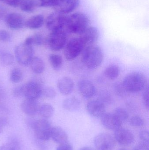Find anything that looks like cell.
<instances>
[{
    "mask_svg": "<svg viewBox=\"0 0 149 150\" xmlns=\"http://www.w3.org/2000/svg\"><path fill=\"white\" fill-rule=\"evenodd\" d=\"M91 20L87 14L77 11L67 15L65 30L68 33L80 34L90 26Z\"/></svg>",
    "mask_w": 149,
    "mask_h": 150,
    "instance_id": "6da1fadb",
    "label": "cell"
},
{
    "mask_svg": "<svg viewBox=\"0 0 149 150\" xmlns=\"http://www.w3.org/2000/svg\"><path fill=\"white\" fill-rule=\"evenodd\" d=\"M81 54V62L88 69H96L102 63L104 58L103 51L99 46L94 45L87 47Z\"/></svg>",
    "mask_w": 149,
    "mask_h": 150,
    "instance_id": "7a4b0ae2",
    "label": "cell"
},
{
    "mask_svg": "<svg viewBox=\"0 0 149 150\" xmlns=\"http://www.w3.org/2000/svg\"><path fill=\"white\" fill-rule=\"evenodd\" d=\"M122 84L129 93L143 91L148 86L147 77L143 73L134 72L128 74L123 79Z\"/></svg>",
    "mask_w": 149,
    "mask_h": 150,
    "instance_id": "3957f363",
    "label": "cell"
},
{
    "mask_svg": "<svg viewBox=\"0 0 149 150\" xmlns=\"http://www.w3.org/2000/svg\"><path fill=\"white\" fill-rule=\"evenodd\" d=\"M67 33L65 29L51 32L47 39L50 48L56 52L63 49L67 42Z\"/></svg>",
    "mask_w": 149,
    "mask_h": 150,
    "instance_id": "277c9868",
    "label": "cell"
},
{
    "mask_svg": "<svg viewBox=\"0 0 149 150\" xmlns=\"http://www.w3.org/2000/svg\"><path fill=\"white\" fill-rule=\"evenodd\" d=\"M64 48V56L67 60L72 61L82 53L85 47L79 38H73L66 42Z\"/></svg>",
    "mask_w": 149,
    "mask_h": 150,
    "instance_id": "5b68a950",
    "label": "cell"
},
{
    "mask_svg": "<svg viewBox=\"0 0 149 150\" xmlns=\"http://www.w3.org/2000/svg\"><path fill=\"white\" fill-rule=\"evenodd\" d=\"M15 54L16 59L19 64L23 66H27L29 64L33 57L32 46L23 42L15 47Z\"/></svg>",
    "mask_w": 149,
    "mask_h": 150,
    "instance_id": "8992f818",
    "label": "cell"
},
{
    "mask_svg": "<svg viewBox=\"0 0 149 150\" xmlns=\"http://www.w3.org/2000/svg\"><path fill=\"white\" fill-rule=\"evenodd\" d=\"M52 128L50 122L48 120L44 119L36 120L32 127L37 138L43 142L50 138Z\"/></svg>",
    "mask_w": 149,
    "mask_h": 150,
    "instance_id": "52a82bcc",
    "label": "cell"
},
{
    "mask_svg": "<svg viewBox=\"0 0 149 150\" xmlns=\"http://www.w3.org/2000/svg\"><path fill=\"white\" fill-rule=\"evenodd\" d=\"M67 16L66 14L56 11L50 13L45 19L46 28L51 32L59 29H65Z\"/></svg>",
    "mask_w": 149,
    "mask_h": 150,
    "instance_id": "ba28073f",
    "label": "cell"
},
{
    "mask_svg": "<svg viewBox=\"0 0 149 150\" xmlns=\"http://www.w3.org/2000/svg\"><path fill=\"white\" fill-rule=\"evenodd\" d=\"M94 143L97 150H114L115 146L114 138L106 133L97 135L94 140Z\"/></svg>",
    "mask_w": 149,
    "mask_h": 150,
    "instance_id": "9c48e42d",
    "label": "cell"
},
{
    "mask_svg": "<svg viewBox=\"0 0 149 150\" xmlns=\"http://www.w3.org/2000/svg\"><path fill=\"white\" fill-rule=\"evenodd\" d=\"M80 0H57L53 8L55 11L68 15L78 9Z\"/></svg>",
    "mask_w": 149,
    "mask_h": 150,
    "instance_id": "30bf717a",
    "label": "cell"
},
{
    "mask_svg": "<svg viewBox=\"0 0 149 150\" xmlns=\"http://www.w3.org/2000/svg\"><path fill=\"white\" fill-rule=\"evenodd\" d=\"M99 33L98 29L96 27L90 25L79 34L78 38L86 47L95 45L99 40Z\"/></svg>",
    "mask_w": 149,
    "mask_h": 150,
    "instance_id": "8fae6325",
    "label": "cell"
},
{
    "mask_svg": "<svg viewBox=\"0 0 149 150\" xmlns=\"http://www.w3.org/2000/svg\"><path fill=\"white\" fill-rule=\"evenodd\" d=\"M114 139L120 145L128 146L134 142V136L129 129L121 127L115 131Z\"/></svg>",
    "mask_w": 149,
    "mask_h": 150,
    "instance_id": "7c38bea8",
    "label": "cell"
},
{
    "mask_svg": "<svg viewBox=\"0 0 149 150\" xmlns=\"http://www.w3.org/2000/svg\"><path fill=\"white\" fill-rule=\"evenodd\" d=\"M23 85L24 97L26 98L37 100L41 96L42 87L38 82L30 81Z\"/></svg>",
    "mask_w": 149,
    "mask_h": 150,
    "instance_id": "4fadbf2b",
    "label": "cell"
},
{
    "mask_svg": "<svg viewBox=\"0 0 149 150\" xmlns=\"http://www.w3.org/2000/svg\"><path fill=\"white\" fill-rule=\"evenodd\" d=\"M86 109L91 116L100 118L106 113V105L99 100H93L87 102Z\"/></svg>",
    "mask_w": 149,
    "mask_h": 150,
    "instance_id": "5bb4252c",
    "label": "cell"
},
{
    "mask_svg": "<svg viewBox=\"0 0 149 150\" xmlns=\"http://www.w3.org/2000/svg\"><path fill=\"white\" fill-rule=\"evenodd\" d=\"M78 87L80 95L85 98H91L96 94V87L90 80L87 79L80 80L78 83Z\"/></svg>",
    "mask_w": 149,
    "mask_h": 150,
    "instance_id": "9a60e30c",
    "label": "cell"
},
{
    "mask_svg": "<svg viewBox=\"0 0 149 150\" xmlns=\"http://www.w3.org/2000/svg\"><path fill=\"white\" fill-rule=\"evenodd\" d=\"M100 118L102 126L108 130L115 131L122 127V123L113 113L106 112Z\"/></svg>",
    "mask_w": 149,
    "mask_h": 150,
    "instance_id": "2e32d148",
    "label": "cell"
},
{
    "mask_svg": "<svg viewBox=\"0 0 149 150\" xmlns=\"http://www.w3.org/2000/svg\"><path fill=\"white\" fill-rule=\"evenodd\" d=\"M7 26L14 30L21 29L24 25V19L20 13L12 12L7 15L5 18Z\"/></svg>",
    "mask_w": 149,
    "mask_h": 150,
    "instance_id": "e0dca14e",
    "label": "cell"
},
{
    "mask_svg": "<svg viewBox=\"0 0 149 150\" xmlns=\"http://www.w3.org/2000/svg\"><path fill=\"white\" fill-rule=\"evenodd\" d=\"M74 87V82L70 77H63L58 81L57 83L58 90L64 95H68L71 94L73 91Z\"/></svg>",
    "mask_w": 149,
    "mask_h": 150,
    "instance_id": "ac0fdd59",
    "label": "cell"
},
{
    "mask_svg": "<svg viewBox=\"0 0 149 150\" xmlns=\"http://www.w3.org/2000/svg\"><path fill=\"white\" fill-rule=\"evenodd\" d=\"M22 111L29 116H33L37 114L39 105L36 100L26 98L21 105Z\"/></svg>",
    "mask_w": 149,
    "mask_h": 150,
    "instance_id": "d6986e66",
    "label": "cell"
},
{
    "mask_svg": "<svg viewBox=\"0 0 149 150\" xmlns=\"http://www.w3.org/2000/svg\"><path fill=\"white\" fill-rule=\"evenodd\" d=\"M50 138L59 144L68 142V135L66 132L59 127H52L51 132Z\"/></svg>",
    "mask_w": 149,
    "mask_h": 150,
    "instance_id": "ffe728a7",
    "label": "cell"
},
{
    "mask_svg": "<svg viewBox=\"0 0 149 150\" xmlns=\"http://www.w3.org/2000/svg\"><path fill=\"white\" fill-rule=\"evenodd\" d=\"M44 22V17L43 16L38 14L29 18L24 23V25L29 29L35 30L42 27Z\"/></svg>",
    "mask_w": 149,
    "mask_h": 150,
    "instance_id": "44dd1931",
    "label": "cell"
},
{
    "mask_svg": "<svg viewBox=\"0 0 149 150\" xmlns=\"http://www.w3.org/2000/svg\"><path fill=\"white\" fill-rule=\"evenodd\" d=\"M63 108L68 111H76L80 107L79 100L75 97H69L65 99L62 103Z\"/></svg>",
    "mask_w": 149,
    "mask_h": 150,
    "instance_id": "7402d4cb",
    "label": "cell"
},
{
    "mask_svg": "<svg viewBox=\"0 0 149 150\" xmlns=\"http://www.w3.org/2000/svg\"><path fill=\"white\" fill-rule=\"evenodd\" d=\"M29 65L31 70L37 74L43 73L45 69V63L43 60L37 57H33Z\"/></svg>",
    "mask_w": 149,
    "mask_h": 150,
    "instance_id": "603a6c76",
    "label": "cell"
},
{
    "mask_svg": "<svg viewBox=\"0 0 149 150\" xmlns=\"http://www.w3.org/2000/svg\"><path fill=\"white\" fill-rule=\"evenodd\" d=\"M53 113V106L49 103H44L39 106L37 113L42 119L48 120L52 116Z\"/></svg>",
    "mask_w": 149,
    "mask_h": 150,
    "instance_id": "cb8c5ba5",
    "label": "cell"
},
{
    "mask_svg": "<svg viewBox=\"0 0 149 150\" xmlns=\"http://www.w3.org/2000/svg\"><path fill=\"white\" fill-rule=\"evenodd\" d=\"M121 69L118 65L112 64L107 67L104 71L105 76L110 79L115 80L120 76Z\"/></svg>",
    "mask_w": 149,
    "mask_h": 150,
    "instance_id": "d4e9b609",
    "label": "cell"
},
{
    "mask_svg": "<svg viewBox=\"0 0 149 150\" xmlns=\"http://www.w3.org/2000/svg\"><path fill=\"white\" fill-rule=\"evenodd\" d=\"M19 7L24 12L29 13L34 11L38 5L36 0H22Z\"/></svg>",
    "mask_w": 149,
    "mask_h": 150,
    "instance_id": "484cf974",
    "label": "cell"
},
{
    "mask_svg": "<svg viewBox=\"0 0 149 150\" xmlns=\"http://www.w3.org/2000/svg\"><path fill=\"white\" fill-rule=\"evenodd\" d=\"M49 60L52 67L55 70H59L63 66V59L59 54H50L49 56Z\"/></svg>",
    "mask_w": 149,
    "mask_h": 150,
    "instance_id": "4316f807",
    "label": "cell"
},
{
    "mask_svg": "<svg viewBox=\"0 0 149 150\" xmlns=\"http://www.w3.org/2000/svg\"><path fill=\"white\" fill-rule=\"evenodd\" d=\"M113 113L122 123L126 122L129 118L127 111L123 108H117L115 109Z\"/></svg>",
    "mask_w": 149,
    "mask_h": 150,
    "instance_id": "83f0119b",
    "label": "cell"
},
{
    "mask_svg": "<svg viewBox=\"0 0 149 150\" xmlns=\"http://www.w3.org/2000/svg\"><path fill=\"white\" fill-rule=\"evenodd\" d=\"M0 61L2 64L5 66H10L14 62V57L10 53L2 52L0 54Z\"/></svg>",
    "mask_w": 149,
    "mask_h": 150,
    "instance_id": "f1b7e54d",
    "label": "cell"
},
{
    "mask_svg": "<svg viewBox=\"0 0 149 150\" xmlns=\"http://www.w3.org/2000/svg\"><path fill=\"white\" fill-rule=\"evenodd\" d=\"M0 150H21V146L17 140L13 139L1 146Z\"/></svg>",
    "mask_w": 149,
    "mask_h": 150,
    "instance_id": "f546056e",
    "label": "cell"
},
{
    "mask_svg": "<svg viewBox=\"0 0 149 150\" xmlns=\"http://www.w3.org/2000/svg\"><path fill=\"white\" fill-rule=\"evenodd\" d=\"M22 72L18 68H14L11 71L10 75V79L14 83L20 82L22 78Z\"/></svg>",
    "mask_w": 149,
    "mask_h": 150,
    "instance_id": "4dcf8cb0",
    "label": "cell"
},
{
    "mask_svg": "<svg viewBox=\"0 0 149 150\" xmlns=\"http://www.w3.org/2000/svg\"><path fill=\"white\" fill-rule=\"evenodd\" d=\"M114 90L116 95L120 97H125L127 96L129 93L124 87L122 82L117 83L114 86Z\"/></svg>",
    "mask_w": 149,
    "mask_h": 150,
    "instance_id": "1f68e13d",
    "label": "cell"
},
{
    "mask_svg": "<svg viewBox=\"0 0 149 150\" xmlns=\"http://www.w3.org/2000/svg\"><path fill=\"white\" fill-rule=\"evenodd\" d=\"M48 99H53L56 97L57 93L54 88L50 86L42 87L41 96Z\"/></svg>",
    "mask_w": 149,
    "mask_h": 150,
    "instance_id": "d6a6232c",
    "label": "cell"
},
{
    "mask_svg": "<svg viewBox=\"0 0 149 150\" xmlns=\"http://www.w3.org/2000/svg\"><path fill=\"white\" fill-rule=\"evenodd\" d=\"M144 120L139 115L133 116L129 120L130 125L134 127H142L144 125Z\"/></svg>",
    "mask_w": 149,
    "mask_h": 150,
    "instance_id": "836d02e7",
    "label": "cell"
},
{
    "mask_svg": "<svg viewBox=\"0 0 149 150\" xmlns=\"http://www.w3.org/2000/svg\"><path fill=\"white\" fill-rule=\"evenodd\" d=\"M31 37L32 38L33 45L40 46L43 45L45 42L44 38L40 33H36Z\"/></svg>",
    "mask_w": 149,
    "mask_h": 150,
    "instance_id": "e575fe53",
    "label": "cell"
},
{
    "mask_svg": "<svg viewBox=\"0 0 149 150\" xmlns=\"http://www.w3.org/2000/svg\"><path fill=\"white\" fill-rule=\"evenodd\" d=\"M38 7H53L57 0H36Z\"/></svg>",
    "mask_w": 149,
    "mask_h": 150,
    "instance_id": "d590c367",
    "label": "cell"
},
{
    "mask_svg": "<svg viewBox=\"0 0 149 150\" xmlns=\"http://www.w3.org/2000/svg\"><path fill=\"white\" fill-rule=\"evenodd\" d=\"M99 100L106 105V104H110L112 99L111 95L108 93L103 92L100 95Z\"/></svg>",
    "mask_w": 149,
    "mask_h": 150,
    "instance_id": "8d00e7d4",
    "label": "cell"
},
{
    "mask_svg": "<svg viewBox=\"0 0 149 150\" xmlns=\"http://www.w3.org/2000/svg\"><path fill=\"white\" fill-rule=\"evenodd\" d=\"M12 94L16 98L24 97L23 85L18 86L15 87L12 91Z\"/></svg>",
    "mask_w": 149,
    "mask_h": 150,
    "instance_id": "74e56055",
    "label": "cell"
},
{
    "mask_svg": "<svg viewBox=\"0 0 149 150\" xmlns=\"http://www.w3.org/2000/svg\"><path fill=\"white\" fill-rule=\"evenodd\" d=\"M148 86L146 87L143 90V104L147 110L149 109V90Z\"/></svg>",
    "mask_w": 149,
    "mask_h": 150,
    "instance_id": "f35d334b",
    "label": "cell"
},
{
    "mask_svg": "<svg viewBox=\"0 0 149 150\" xmlns=\"http://www.w3.org/2000/svg\"><path fill=\"white\" fill-rule=\"evenodd\" d=\"M10 39V33L6 30H0V40L3 42H8Z\"/></svg>",
    "mask_w": 149,
    "mask_h": 150,
    "instance_id": "ab89813d",
    "label": "cell"
},
{
    "mask_svg": "<svg viewBox=\"0 0 149 150\" xmlns=\"http://www.w3.org/2000/svg\"><path fill=\"white\" fill-rule=\"evenodd\" d=\"M140 138L142 142L148 143L149 140V134L148 131L147 130H143L140 132Z\"/></svg>",
    "mask_w": 149,
    "mask_h": 150,
    "instance_id": "60d3db41",
    "label": "cell"
},
{
    "mask_svg": "<svg viewBox=\"0 0 149 150\" xmlns=\"http://www.w3.org/2000/svg\"><path fill=\"white\" fill-rule=\"evenodd\" d=\"M134 150H149V143L141 142L135 147Z\"/></svg>",
    "mask_w": 149,
    "mask_h": 150,
    "instance_id": "b9f144b4",
    "label": "cell"
},
{
    "mask_svg": "<svg viewBox=\"0 0 149 150\" xmlns=\"http://www.w3.org/2000/svg\"><path fill=\"white\" fill-rule=\"evenodd\" d=\"M22 0H4L5 3L8 6L12 7H17L19 6Z\"/></svg>",
    "mask_w": 149,
    "mask_h": 150,
    "instance_id": "7bdbcfd3",
    "label": "cell"
},
{
    "mask_svg": "<svg viewBox=\"0 0 149 150\" xmlns=\"http://www.w3.org/2000/svg\"><path fill=\"white\" fill-rule=\"evenodd\" d=\"M57 150H73L72 146L67 142L65 143L59 144Z\"/></svg>",
    "mask_w": 149,
    "mask_h": 150,
    "instance_id": "ee69618b",
    "label": "cell"
},
{
    "mask_svg": "<svg viewBox=\"0 0 149 150\" xmlns=\"http://www.w3.org/2000/svg\"><path fill=\"white\" fill-rule=\"evenodd\" d=\"M8 15L7 9L3 6L0 5V20L5 19Z\"/></svg>",
    "mask_w": 149,
    "mask_h": 150,
    "instance_id": "f6af8a7d",
    "label": "cell"
},
{
    "mask_svg": "<svg viewBox=\"0 0 149 150\" xmlns=\"http://www.w3.org/2000/svg\"><path fill=\"white\" fill-rule=\"evenodd\" d=\"M8 123V119L5 117H0V134L3 132V128Z\"/></svg>",
    "mask_w": 149,
    "mask_h": 150,
    "instance_id": "bcb514c9",
    "label": "cell"
},
{
    "mask_svg": "<svg viewBox=\"0 0 149 150\" xmlns=\"http://www.w3.org/2000/svg\"><path fill=\"white\" fill-rule=\"evenodd\" d=\"M79 150H94L92 148L90 147H85L81 148Z\"/></svg>",
    "mask_w": 149,
    "mask_h": 150,
    "instance_id": "7dc6e473",
    "label": "cell"
},
{
    "mask_svg": "<svg viewBox=\"0 0 149 150\" xmlns=\"http://www.w3.org/2000/svg\"><path fill=\"white\" fill-rule=\"evenodd\" d=\"M118 150H128L127 149H119Z\"/></svg>",
    "mask_w": 149,
    "mask_h": 150,
    "instance_id": "c3c4849f",
    "label": "cell"
},
{
    "mask_svg": "<svg viewBox=\"0 0 149 150\" xmlns=\"http://www.w3.org/2000/svg\"><path fill=\"white\" fill-rule=\"evenodd\" d=\"M4 0H0V1H2L4 2Z\"/></svg>",
    "mask_w": 149,
    "mask_h": 150,
    "instance_id": "681fc988",
    "label": "cell"
}]
</instances>
